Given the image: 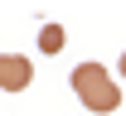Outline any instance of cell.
<instances>
[{"mask_svg":"<svg viewBox=\"0 0 126 116\" xmlns=\"http://www.w3.org/2000/svg\"><path fill=\"white\" fill-rule=\"evenodd\" d=\"M73 92H78V102L87 111H97V116H107V111L121 106V82H116L102 63H78L73 68Z\"/></svg>","mask_w":126,"mask_h":116,"instance_id":"cell-1","label":"cell"},{"mask_svg":"<svg viewBox=\"0 0 126 116\" xmlns=\"http://www.w3.org/2000/svg\"><path fill=\"white\" fill-rule=\"evenodd\" d=\"M34 77L29 58H19V53H0V92H24Z\"/></svg>","mask_w":126,"mask_h":116,"instance_id":"cell-2","label":"cell"},{"mask_svg":"<svg viewBox=\"0 0 126 116\" xmlns=\"http://www.w3.org/2000/svg\"><path fill=\"white\" fill-rule=\"evenodd\" d=\"M63 44H68V34H63V24H44V29H39V49H44V53H58Z\"/></svg>","mask_w":126,"mask_h":116,"instance_id":"cell-3","label":"cell"},{"mask_svg":"<svg viewBox=\"0 0 126 116\" xmlns=\"http://www.w3.org/2000/svg\"><path fill=\"white\" fill-rule=\"evenodd\" d=\"M116 73H121V77H126V49H121V63H116Z\"/></svg>","mask_w":126,"mask_h":116,"instance_id":"cell-4","label":"cell"}]
</instances>
